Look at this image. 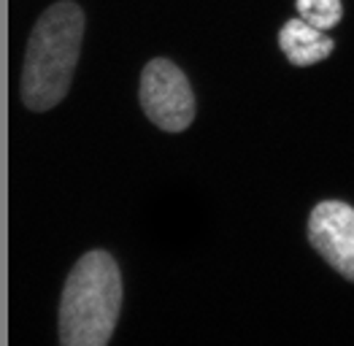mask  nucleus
I'll return each instance as SVG.
<instances>
[{"label": "nucleus", "mask_w": 354, "mask_h": 346, "mask_svg": "<svg viewBox=\"0 0 354 346\" xmlns=\"http://www.w3.org/2000/svg\"><path fill=\"white\" fill-rule=\"evenodd\" d=\"M82 35L84 11L73 0H59L38 17L22 71V100L30 111H49L68 95L82 52Z\"/></svg>", "instance_id": "obj_1"}, {"label": "nucleus", "mask_w": 354, "mask_h": 346, "mask_svg": "<svg viewBox=\"0 0 354 346\" xmlns=\"http://www.w3.org/2000/svg\"><path fill=\"white\" fill-rule=\"evenodd\" d=\"M122 276L117 260L92 249L73 265L62 287L57 333L65 346H103L117 327Z\"/></svg>", "instance_id": "obj_2"}, {"label": "nucleus", "mask_w": 354, "mask_h": 346, "mask_svg": "<svg viewBox=\"0 0 354 346\" xmlns=\"http://www.w3.org/2000/svg\"><path fill=\"white\" fill-rule=\"evenodd\" d=\"M141 109L165 133H181L195 119V95L176 62L149 60L141 71Z\"/></svg>", "instance_id": "obj_3"}, {"label": "nucleus", "mask_w": 354, "mask_h": 346, "mask_svg": "<svg viewBox=\"0 0 354 346\" xmlns=\"http://www.w3.org/2000/svg\"><path fill=\"white\" fill-rule=\"evenodd\" d=\"M308 241L349 282L354 279V208L344 201H322L311 208Z\"/></svg>", "instance_id": "obj_4"}, {"label": "nucleus", "mask_w": 354, "mask_h": 346, "mask_svg": "<svg viewBox=\"0 0 354 346\" xmlns=\"http://www.w3.org/2000/svg\"><path fill=\"white\" fill-rule=\"evenodd\" d=\"M279 46L292 65L306 68V65H314L319 60L330 57L335 49V41L327 33L314 30L295 17V19H287L284 28L279 30Z\"/></svg>", "instance_id": "obj_5"}, {"label": "nucleus", "mask_w": 354, "mask_h": 346, "mask_svg": "<svg viewBox=\"0 0 354 346\" xmlns=\"http://www.w3.org/2000/svg\"><path fill=\"white\" fill-rule=\"evenodd\" d=\"M297 11H300L297 19L325 33L327 28H335L341 22L344 6L338 0H297Z\"/></svg>", "instance_id": "obj_6"}]
</instances>
